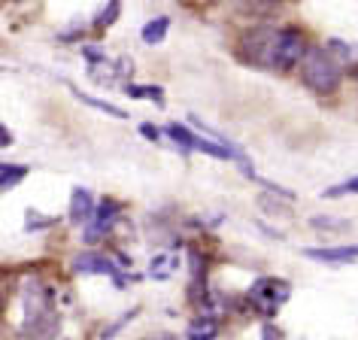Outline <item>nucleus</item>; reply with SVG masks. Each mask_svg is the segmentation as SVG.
Returning a JSON list of instances; mask_svg holds the SVG:
<instances>
[{"label":"nucleus","instance_id":"obj_2","mask_svg":"<svg viewBox=\"0 0 358 340\" xmlns=\"http://www.w3.org/2000/svg\"><path fill=\"white\" fill-rule=\"evenodd\" d=\"M310 52V43L307 37L298 31V28H285V31H276V40H273V58H271V67L285 73V70H294L307 58Z\"/></svg>","mask_w":358,"mask_h":340},{"label":"nucleus","instance_id":"obj_4","mask_svg":"<svg viewBox=\"0 0 358 340\" xmlns=\"http://www.w3.org/2000/svg\"><path fill=\"white\" fill-rule=\"evenodd\" d=\"M249 298L258 304V310H262L264 316H273V313L280 310V304L289 298V285L280 280H262L249 289Z\"/></svg>","mask_w":358,"mask_h":340},{"label":"nucleus","instance_id":"obj_14","mask_svg":"<svg viewBox=\"0 0 358 340\" xmlns=\"http://www.w3.org/2000/svg\"><path fill=\"white\" fill-rule=\"evenodd\" d=\"M128 94H134V97H152L155 104L164 101V92H161L158 85H128Z\"/></svg>","mask_w":358,"mask_h":340},{"label":"nucleus","instance_id":"obj_16","mask_svg":"<svg viewBox=\"0 0 358 340\" xmlns=\"http://www.w3.org/2000/svg\"><path fill=\"white\" fill-rule=\"evenodd\" d=\"M10 140H13V137L3 131V125H0V146H10Z\"/></svg>","mask_w":358,"mask_h":340},{"label":"nucleus","instance_id":"obj_17","mask_svg":"<svg viewBox=\"0 0 358 340\" xmlns=\"http://www.w3.org/2000/svg\"><path fill=\"white\" fill-rule=\"evenodd\" d=\"M140 131H143V134H146V137H149V140H155V137H158V134H155V131H152V128H149V125H140Z\"/></svg>","mask_w":358,"mask_h":340},{"label":"nucleus","instance_id":"obj_5","mask_svg":"<svg viewBox=\"0 0 358 340\" xmlns=\"http://www.w3.org/2000/svg\"><path fill=\"white\" fill-rule=\"evenodd\" d=\"M113 225H115V204H113V201L97 204V207H94V216H92V225H88V231H85V240L103 237Z\"/></svg>","mask_w":358,"mask_h":340},{"label":"nucleus","instance_id":"obj_9","mask_svg":"<svg viewBox=\"0 0 358 340\" xmlns=\"http://www.w3.org/2000/svg\"><path fill=\"white\" fill-rule=\"evenodd\" d=\"M170 31V19H164V15H158V19H152L146 28H143V43H149V46H155V43H161L167 37Z\"/></svg>","mask_w":358,"mask_h":340},{"label":"nucleus","instance_id":"obj_13","mask_svg":"<svg viewBox=\"0 0 358 340\" xmlns=\"http://www.w3.org/2000/svg\"><path fill=\"white\" fill-rule=\"evenodd\" d=\"M119 13H122V3H119V0H113V3H106L103 6V13L101 15H97V28H110V24L115 22V19H119Z\"/></svg>","mask_w":358,"mask_h":340},{"label":"nucleus","instance_id":"obj_3","mask_svg":"<svg viewBox=\"0 0 358 340\" xmlns=\"http://www.w3.org/2000/svg\"><path fill=\"white\" fill-rule=\"evenodd\" d=\"M273 40H276V31L273 28H252V31L243 34V40H240V49H243V55L252 61V64L271 67Z\"/></svg>","mask_w":358,"mask_h":340},{"label":"nucleus","instance_id":"obj_15","mask_svg":"<svg viewBox=\"0 0 358 340\" xmlns=\"http://www.w3.org/2000/svg\"><path fill=\"white\" fill-rule=\"evenodd\" d=\"M213 337H216V325H213V322H210L207 328L192 325V340H213Z\"/></svg>","mask_w":358,"mask_h":340},{"label":"nucleus","instance_id":"obj_12","mask_svg":"<svg viewBox=\"0 0 358 340\" xmlns=\"http://www.w3.org/2000/svg\"><path fill=\"white\" fill-rule=\"evenodd\" d=\"M343 194H358V176H352V180H346L340 185H331V189H325L322 198H343Z\"/></svg>","mask_w":358,"mask_h":340},{"label":"nucleus","instance_id":"obj_1","mask_svg":"<svg viewBox=\"0 0 358 340\" xmlns=\"http://www.w3.org/2000/svg\"><path fill=\"white\" fill-rule=\"evenodd\" d=\"M301 67H303V83H307L316 94H334L337 88H340L343 67H340V61L331 58L328 49L310 46L307 58L301 61Z\"/></svg>","mask_w":358,"mask_h":340},{"label":"nucleus","instance_id":"obj_8","mask_svg":"<svg viewBox=\"0 0 358 340\" xmlns=\"http://www.w3.org/2000/svg\"><path fill=\"white\" fill-rule=\"evenodd\" d=\"M73 267L79 274H115L119 267H115V262H110V258L97 255V253H83L73 258Z\"/></svg>","mask_w":358,"mask_h":340},{"label":"nucleus","instance_id":"obj_10","mask_svg":"<svg viewBox=\"0 0 358 340\" xmlns=\"http://www.w3.org/2000/svg\"><path fill=\"white\" fill-rule=\"evenodd\" d=\"M73 92H76V88H73ZM76 97H79L83 104H92V106H97V110L115 115V119H128V113H124V110H119V106H113V104H103L101 97H88V94H83V92H76Z\"/></svg>","mask_w":358,"mask_h":340},{"label":"nucleus","instance_id":"obj_7","mask_svg":"<svg viewBox=\"0 0 358 340\" xmlns=\"http://www.w3.org/2000/svg\"><path fill=\"white\" fill-rule=\"evenodd\" d=\"M307 258H316V262H328V264H346L358 258V246H331V249H303Z\"/></svg>","mask_w":358,"mask_h":340},{"label":"nucleus","instance_id":"obj_6","mask_svg":"<svg viewBox=\"0 0 358 340\" xmlns=\"http://www.w3.org/2000/svg\"><path fill=\"white\" fill-rule=\"evenodd\" d=\"M94 216V198L88 189H73V198H70V222L73 225H83V222H92Z\"/></svg>","mask_w":358,"mask_h":340},{"label":"nucleus","instance_id":"obj_11","mask_svg":"<svg viewBox=\"0 0 358 340\" xmlns=\"http://www.w3.org/2000/svg\"><path fill=\"white\" fill-rule=\"evenodd\" d=\"M24 173H28V167H15V164H0V189H6V185L19 183Z\"/></svg>","mask_w":358,"mask_h":340}]
</instances>
